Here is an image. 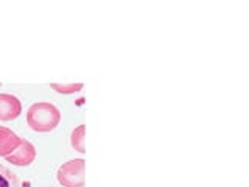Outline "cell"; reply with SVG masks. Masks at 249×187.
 Segmentation results:
<instances>
[{"label":"cell","mask_w":249,"mask_h":187,"mask_svg":"<svg viewBox=\"0 0 249 187\" xmlns=\"http://www.w3.org/2000/svg\"><path fill=\"white\" fill-rule=\"evenodd\" d=\"M61 122V111L49 101H37L27 109V123L36 132H50Z\"/></svg>","instance_id":"6da1fadb"},{"label":"cell","mask_w":249,"mask_h":187,"mask_svg":"<svg viewBox=\"0 0 249 187\" xmlns=\"http://www.w3.org/2000/svg\"><path fill=\"white\" fill-rule=\"evenodd\" d=\"M86 161L75 158L64 162L56 171V179L62 187H84Z\"/></svg>","instance_id":"7a4b0ae2"},{"label":"cell","mask_w":249,"mask_h":187,"mask_svg":"<svg viewBox=\"0 0 249 187\" xmlns=\"http://www.w3.org/2000/svg\"><path fill=\"white\" fill-rule=\"evenodd\" d=\"M5 159L16 167H28L36 159V147L28 139H20L18 148L11 154H8Z\"/></svg>","instance_id":"3957f363"},{"label":"cell","mask_w":249,"mask_h":187,"mask_svg":"<svg viewBox=\"0 0 249 187\" xmlns=\"http://www.w3.org/2000/svg\"><path fill=\"white\" fill-rule=\"evenodd\" d=\"M22 114V101L14 94H0V120L10 122Z\"/></svg>","instance_id":"277c9868"},{"label":"cell","mask_w":249,"mask_h":187,"mask_svg":"<svg viewBox=\"0 0 249 187\" xmlns=\"http://www.w3.org/2000/svg\"><path fill=\"white\" fill-rule=\"evenodd\" d=\"M20 139L18 132L6 127H0V158H6L8 154H11L18 145L20 144Z\"/></svg>","instance_id":"5b68a950"},{"label":"cell","mask_w":249,"mask_h":187,"mask_svg":"<svg viewBox=\"0 0 249 187\" xmlns=\"http://www.w3.org/2000/svg\"><path fill=\"white\" fill-rule=\"evenodd\" d=\"M84 125H78L76 128H73V131L70 132V145L75 151L84 154L86 153V147H84Z\"/></svg>","instance_id":"8992f818"},{"label":"cell","mask_w":249,"mask_h":187,"mask_svg":"<svg viewBox=\"0 0 249 187\" xmlns=\"http://www.w3.org/2000/svg\"><path fill=\"white\" fill-rule=\"evenodd\" d=\"M0 187H20L18 175L3 164H0Z\"/></svg>","instance_id":"52a82bcc"},{"label":"cell","mask_w":249,"mask_h":187,"mask_svg":"<svg viewBox=\"0 0 249 187\" xmlns=\"http://www.w3.org/2000/svg\"><path fill=\"white\" fill-rule=\"evenodd\" d=\"M50 88L62 94V95H70V94H75V92H80L84 84L83 83H69V84H62V83H50Z\"/></svg>","instance_id":"ba28073f"},{"label":"cell","mask_w":249,"mask_h":187,"mask_svg":"<svg viewBox=\"0 0 249 187\" xmlns=\"http://www.w3.org/2000/svg\"><path fill=\"white\" fill-rule=\"evenodd\" d=\"M50 187H52V186H50Z\"/></svg>","instance_id":"9c48e42d"}]
</instances>
